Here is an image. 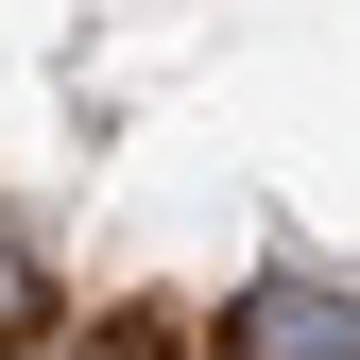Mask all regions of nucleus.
I'll return each mask as SVG.
<instances>
[{"mask_svg":"<svg viewBox=\"0 0 360 360\" xmlns=\"http://www.w3.org/2000/svg\"><path fill=\"white\" fill-rule=\"evenodd\" d=\"M223 360H360V292L343 275H257L223 309Z\"/></svg>","mask_w":360,"mask_h":360,"instance_id":"obj_1","label":"nucleus"},{"mask_svg":"<svg viewBox=\"0 0 360 360\" xmlns=\"http://www.w3.org/2000/svg\"><path fill=\"white\" fill-rule=\"evenodd\" d=\"M18 326H34V275H18V257H0V343H18Z\"/></svg>","mask_w":360,"mask_h":360,"instance_id":"obj_2","label":"nucleus"}]
</instances>
